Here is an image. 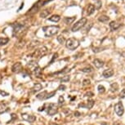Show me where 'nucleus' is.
I'll list each match as a JSON object with an SVG mask.
<instances>
[{"mask_svg":"<svg viewBox=\"0 0 125 125\" xmlns=\"http://www.w3.org/2000/svg\"><path fill=\"white\" fill-rule=\"evenodd\" d=\"M43 30L45 32L46 37H51L57 34L59 31V27L58 26H47V27H43Z\"/></svg>","mask_w":125,"mask_h":125,"instance_id":"obj_1","label":"nucleus"},{"mask_svg":"<svg viewBox=\"0 0 125 125\" xmlns=\"http://www.w3.org/2000/svg\"><path fill=\"white\" fill-rule=\"evenodd\" d=\"M65 46L69 50H75L78 46H79V42H78L77 39L74 38H70L69 39L66 40V43H65Z\"/></svg>","mask_w":125,"mask_h":125,"instance_id":"obj_2","label":"nucleus"},{"mask_svg":"<svg viewBox=\"0 0 125 125\" xmlns=\"http://www.w3.org/2000/svg\"><path fill=\"white\" fill-rule=\"evenodd\" d=\"M47 53V48L43 46V47L35 50V51L34 52V53L32 54V56L36 59H39L43 57V56H45Z\"/></svg>","mask_w":125,"mask_h":125,"instance_id":"obj_3","label":"nucleus"},{"mask_svg":"<svg viewBox=\"0 0 125 125\" xmlns=\"http://www.w3.org/2000/svg\"><path fill=\"white\" fill-rule=\"evenodd\" d=\"M87 18H81L80 20H78L77 22H75V24L73 25L72 27V31L73 32H77L79 30H81L82 28L87 24Z\"/></svg>","mask_w":125,"mask_h":125,"instance_id":"obj_4","label":"nucleus"},{"mask_svg":"<svg viewBox=\"0 0 125 125\" xmlns=\"http://www.w3.org/2000/svg\"><path fill=\"white\" fill-rule=\"evenodd\" d=\"M58 112V107L54 103H50L47 108V113L49 116H53Z\"/></svg>","mask_w":125,"mask_h":125,"instance_id":"obj_5","label":"nucleus"},{"mask_svg":"<svg viewBox=\"0 0 125 125\" xmlns=\"http://www.w3.org/2000/svg\"><path fill=\"white\" fill-rule=\"evenodd\" d=\"M115 111L118 116H122L124 113V107L122 102H118L115 105Z\"/></svg>","mask_w":125,"mask_h":125,"instance_id":"obj_6","label":"nucleus"},{"mask_svg":"<svg viewBox=\"0 0 125 125\" xmlns=\"http://www.w3.org/2000/svg\"><path fill=\"white\" fill-rule=\"evenodd\" d=\"M12 71L13 72V73H16V74L21 73V71H23L22 64H21V62H16V63H15V64L13 65L12 67Z\"/></svg>","mask_w":125,"mask_h":125,"instance_id":"obj_7","label":"nucleus"},{"mask_svg":"<svg viewBox=\"0 0 125 125\" xmlns=\"http://www.w3.org/2000/svg\"><path fill=\"white\" fill-rule=\"evenodd\" d=\"M22 119L24 120H26L27 122L30 123H34L36 120V117L33 115H28V114H22Z\"/></svg>","mask_w":125,"mask_h":125,"instance_id":"obj_8","label":"nucleus"},{"mask_svg":"<svg viewBox=\"0 0 125 125\" xmlns=\"http://www.w3.org/2000/svg\"><path fill=\"white\" fill-rule=\"evenodd\" d=\"M114 70L112 69H108V70H104L103 71V74H102V75L104 76L105 78H110V77H112V76L114 75Z\"/></svg>","mask_w":125,"mask_h":125,"instance_id":"obj_9","label":"nucleus"},{"mask_svg":"<svg viewBox=\"0 0 125 125\" xmlns=\"http://www.w3.org/2000/svg\"><path fill=\"white\" fill-rule=\"evenodd\" d=\"M94 101L93 100H88L87 102V104L85 105V104H79V107H86V108L87 109H91V108H93V106H94Z\"/></svg>","mask_w":125,"mask_h":125,"instance_id":"obj_10","label":"nucleus"},{"mask_svg":"<svg viewBox=\"0 0 125 125\" xmlns=\"http://www.w3.org/2000/svg\"><path fill=\"white\" fill-rule=\"evenodd\" d=\"M43 88V86H42L41 83H35L34 85V87L31 88V93H38L40 90Z\"/></svg>","mask_w":125,"mask_h":125,"instance_id":"obj_11","label":"nucleus"},{"mask_svg":"<svg viewBox=\"0 0 125 125\" xmlns=\"http://www.w3.org/2000/svg\"><path fill=\"white\" fill-rule=\"evenodd\" d=\"M121 26V24H119L118 22H116V21H110V23H109V27H110V29L112 30H118L119 28Z\"/></svg>","mask_w":125,"mask_h":125,"instance_id":"obj_12","label":"nucleus"},{"mask_svg":"<svg viewBox=\"0 0 125 125\" xmlns=\"http://www.w3.org/2000/svg\"><path fill=\"white\" fill-rule=\"evenodd\" d=\"M93 65H95L96 68H102L103 65H104V62L100 60V59H95L93 61Z\"/></svg>","mask_w":125,"mask_h":125,"instance_id":"obj_13","label":"nucleus"},{"mask_svg":"<svg viewBox=\"0 0 125 125\" xmlns=\"http://www.w3.org/2000/svg\"><path fill=\"white\" fill-rule=\"evenodd\" d=\"M47 91H43V93H39L38 95H36V98L39 100H46V96H47Z\"/></svg>","mask_w":125,"mask_h":125,"instance_id":"obj_14","label":"nucleus"},{"mask_svg":"<svg viewBox=\"0 0 125 125\" xmlns=\"http://www.w3.org/2000/svg\"><path fill=\"white\" fill-rule=\"evenodd\" d=\"M95 9H96L95 6L93 5V4H89L88 7H87V15H92L95 12Z\"/></svg>","mask_w":125,"mask_h":125,"instance_id":"obj_15","label":"nucleus"},{"mask_svg":"<svg viewBox=\"0 0 125 125\" xmlns=\"http://www.w3.org/2000/svg\"><path fill=\"white\" fill-rule=\"evenodd\" d=\"M8 110V108L6 104L4 103H1L0 104V114H3V113H5L6 111Z\"/></svg>","mask_w":125,"mask_h":125,"instance_id":"obj_16","label":"nucleus"},{"mask_svg":"<svg viewBox=\"0 0 125 125\" xmlns=\"http://www.w3.org/2000/svg\"><path fill=\"white\" fill-rule=\"evenodd\" d=\"M109 20V17L107 16H99V18H98V21H99L100 22H102V23L108 22Z\"/></svg>","mask_w":125,"mask_h":125,"instance_id":"obj_17","label":"nucleus"},{"mask_svg":"<svg viewBox=\"0 0 125 125\" xmlns=\"http://www.w3.org/2000/svg\"><path fill=\"white\" fill-rule=\"evenodd\" d=\"M49 14H50V12L48 10H43L39 13V16H40L41 18H46Z\"/></svg>","mask_w":125,"mask_h":125,"instance_id":"obj_18","label":"nucleus"},{"mask_svg":"<svg viewBox=\"0 0 125 125\" xmlns=\"http://www.w3.org/2000/svg\"><path fill=\"white\" fill-rule=\"evenodd\" d=\"M33 71H34V74H35L36 77H39V76L41 75V74H42V70L40 69V67H39V66L34 68Z\"/></svg>","mask_w":125,"mask_h":125,"instance_id":"obj_19","label":"nucleus"},{"mask_svg":"<svg viewBox=\"0 0 125 125\" xmlns=\"http://www.w3.org/2000/svg\"><path fill=\"white\" fill-rule=\"evenodd\" d=\"M60 20H61V17L60 16H58V15H53V16L49 18V21H52V22H58Z\"/></svg>","mask_w":125,"mask_h":125,"instance_id":"obj_20","label":"nucleus"},{"mask_svg":"<svg viewBox=\"0 0 125 125\" xmlns=\"http://www.w3.org/2000/svg\"><path fill=\"white\" fill-rule=\"evenodd\" d=\"M9 42V39L8 38H5V37H1L0 38V46H3V45H6L7 43Z\"/></svg>","mask_w":125,"mask_h":125,"instance_id":"obj_21","label":"nucleus"},{"mask_svg":"<svg viewBox=\"0 0 125 125\" xmlns=\"http://www.w3.org/2000/svg\"><path fill=\"white\" fill-rule=\"evenodd\" d=\"M119 89V85H118L117 83H113L112 84L110 85V91L111 92H116Z\"/></svg>","mask_w":125,"mask_h":125,"instance_id":"obj_22","label":"nucleus"},{"mask_svg":"<svg viewBox=\"0 0 125 125\" xmlns=\"http://www.w3.org/2000/svg\"><path fill=\"white\" fill-rule=\"evenodd\" d=\"M81 70H82L83 72H84V73H91V72L93 70V69L91 66H87V67L83 68Z\"/></svg>","mask_w":125,"mask_h":125,"instance_id":"obj_23","label":"nucleus"},{"mask_svg":"<svg viewBox=\"0 0 125 125\" xmlns=\"http://www.w3.org/2000/svg\"><path fill=\"white\" fill-rule=\"evenodd\" d=\"M74 19H75V17H71V18H70V17H65V22L66 24H71L74 21Z\"/></svg>","mask_w":125,"mask_h":125,"instance_id":"obj_24","label":"nucleus"},{"mask_svg":"<svg viewBox=\"0 0 125 125\" xmlns=\"http://www.w3.org/2000/svg\"><path fill=\"white\" fill-rule=\"evenodd\" d=\"M70 79V75H65V76H63V77L61 78V83L68 82Z\"/></svg>","mask_w":125,"mask_h":125,"instance_id":"obj_25","label":"nucleus"},{"mask_svg":"<svg viewBox=\"0 0 125 125\" xmlns=\"http://www.w3.org/2000/svg\"><path fill=\"white\" fill-rule=\"evenodd\" d=\"M97 89H98V93H104L105 92H106V88H105V87L103 86V85H99Z\"/></svg>","mask_w":125,"mask_h":125,"instance_id":"obj_26","label":"nucleus"},{"mask_svg":"<svg viewBox=\"0 0 125 125\" xmlns=\"http://www.w3.org/2000/svg\"><path fill=\"white\" fill-rule=\"evenodd\" d=\"M56 39H57V41H58L60 43H61V44H62V43H64L65 41V39L63 36H61V35H59Z\"/></svg>","mask_w":125,"mask_h":125,"instance_id":"obj_27","label":"nucleus"},{"mask_svg":"<svg viewBox=\"0 0 125 125\" xmlns=\"http://www.w3.org/2000/svg\"><path fill=\"white\" fill-rule=\"evenodd\" d=\"M54 95H56V91L51 92V93H47V96H46V100H47V99H49V98H51V97H52V96H53Z\"/></svg>","mask_w":125,"mask_h":125,"instance_id":"obj_28","label":"nucleus"},{"mask_svg":"<svg viewBox=\"0 0 125 125\" xmlns=\"http://www.w3.org/2000/svg\"><path fill=\"white\" fill-rule=\"evenodd\" d=\"M90 83H91V81H90V79H84L83 81V86H87V85H90Z\"/></svg>","mask_w":125,"mask_h":125,"instance_id":"obj_29","label":"nucleus"},{"mask_svg":"<svg viewBox=\"0 0 125 125\" xmlns=\"http://www.w3.org/2000/svg\"><path fill=\"white\" fill-rule=\"evenodd\" d=\"M65 102V99H64V97H63V96H59V99H58V103L60 105H62L63 103H64Z\"/></svg>","mask_w":125,"mask_h":125,"instance_id":"obj_30","label":"nucleus"},{"mask_svg":"<svg viewBox=\"0 0 125 125\" xmlns=\"http://www.w3.org/2000/svg\"><path fill=\"white\" fill-rule=\"evenodd\" d=\"M119 97H120V98H124V97H125V88H124L121 92H120V93H119Z\"/></svg>","mask_w":125,"mask_h":125,"instance_id":"obj_31","label":"nucleus"},{"mask_svg":"<svg viewBox=\"0 0 125 125\" xmlns=\"http://www.w3.org/2000/svg\"><path fill=\"white\" fill-rule=\"evenodd\" d=\"M94 96V94L93 92H87V93H85V95L84 96H89V97H92V96Z\"/></svg>","mask_w":125,"mask_h":125,"instance_id":"obj_32","label":"nucleus"},{"mask_svg":"<svg viewBox=\"0 0 125 125\" xmlns=\"http://www.w3.org/2000/svg\"><path fill=\"white\" fill-rule=\"evenodd\" d=\"M65 88H66V87H65V85L61 84L60 86H59V87H58V90H61V91H65Z\"/></svg>","mask_w":125,"mask_h":125,"instance_id":"obj_33","label":"nucleus"},{"mask_svg":"<svg viewBox=\"0 0 125 125\" xmlns=\"http://www.w3.org/2000/svg\"><path fill=\"white\" fill-rule=\"evenodd\" d=\"M0 95L3 96H8V93H6V92H4V91H2V90H0Z\"/></svg>","mask_w":125,"mask_h":125,"instance_id":"obj_34","label":"nucleus"},{"mask_svg":"<svg viewBox=\"0 0 125 125\" xmlns=\"http://www.w3.org/2000/svg\"><path fill=\"white\" fill-rule=\"evenodd\" d=\"M57 56H58V54H57V53H55V54L53 55V57H52V61H51V62H50V64H52V63L54 61L55 59H56V58H57Z\"/></svg>","mask_w":125,"mask_h":125,"instance_id":"obj_35","label":"nucleus"},{"mask_svg":"<svg viewBox=\"0 0 125 125\" xmlns=\"http://www.w3.org/2000/svg\"><path fill=\"white\" fill-rule=\"evenodd\" d=\"M44 109H45V105H43V106L39 107L38 110H39V111H43V110H44Z\"/></svg>","mask_w":125,"mask_h":125,"instance_id":"obj_36","label":"nucleus"},{"mask_svg":"<svg viewBox=\"0 0 125 125\" xmlns=\"http://www.w3.org/2000/svg\"><path fill=\"white\" fill-rule=\"evenodd\" d=\"M80 115H81V113L78 112V111H75V112H74V116H76V117H79Z\"/></svg>","mask_w":125,"mask_h":125,"instance_id":"obj_37","label":"nucleus"},{"mask_svg":"<svg viewBox=\"0 0 125 125\" xmlns=\"http://www.w3.org/2000/svg\"><path fill=\"white\" fill-rule=\"evenodd\" d=\"M12 121H13V120H15V119H17V116L15 115V114H12Z\"/></svg>","mask_w":125,"mask_h":125,"instance_id":"obj_38","label":"nucleus"},{"mask_svg":"<svg viewBox=\"0 0 125 125\" xmlns=\"http://www.w3.org/2000/svg\"><path fill=\"white\" fill-rule=\"evenodd\" d=\"M121 55H122V56H124V57H125V52H122V53H121Z\"/></svg>","mask_w":125,"mask_h":125,"instance_id":"obj_39","label":"nucleus"},{"mask_svg":"<svg viewBox=\"0 0 125 125\" xmlns=\"http://www.w3.org/2000/svg\"><path fill=\"white\" fill-rule=\"evenodd\" d=\"M102 125H109V124H106V123H105V122H104V123H102Z\"/></svg>","mask_w":125,"mask_h":125,"instance_id":"obj_40","label":"nucleus"},{"mask_svg":"<svg viewBox=\"0 0 125 125\" xmlns=\"http://www.w3.org/2000/svg\"><path fill=\"white\" fill-rule=\"evenodd\" d=\"M52 125H58V124H52Z\"/></svg>","mask_w":125,"mask_h":125,"instance_id":"obj_41","label":"nucleus"},{"mask_svg":"<svg viewBox=\"0 0 125 125\" xmlns=\"http://www.w3.org/2000/svg\"><path fill=\"white\" fill-rule=\"evenodd\" d=\"M17 125H24L23 124H17Z\"/></svg>","mask_w":125,"mask_h":125,"instance_id":"obj_42","label":"nucleus"},{"mask_svg":"<svg viewBox=\"0 0 125 125\" xmlns=\"http://www.w3.org/2000/svg\"><path fill=\"white\" fill-rule=\"evenodd\" d=\"M1 78H2V76H1V74H0V80H1Z\"/></svg>","mask_w":125,"mask_h":125,"instance_id":"obj_43","label":"nucleus"}]
</instances>
